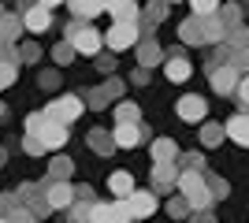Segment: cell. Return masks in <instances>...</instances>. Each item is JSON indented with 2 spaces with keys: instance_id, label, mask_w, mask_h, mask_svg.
Returning <instances> with one entry per match:
<instances>
[{
  "instance_id": "8d00e7d4",
  "label": "cell",
  "mask_w": 249,
  "mask_h": 223,
  "mask_svg": "<svg viewBox=\"0 0 249 223\" xmlns=\"http://www.w3.org/2000/svg\"><path fill=\"white\" fill-rule=\"evenodd\" d=\"M22 149H26V153H30V156H41V153H49V149H45L41 141L34 138V134H22Z\"/></svg>"
},
{
  "instance_id": "d6986e66",
  "label": "cell",
  "mask_w": 249,
  "mask_h": 223,
  "mask_svg": "<svg viewBox=\"0 0 249 223\" xmlns=\"http://www.w3.org/2000/svg\"><path fill=\"white\" fill-rule=\"evenodd\" d=\"M104 11L112 19H138V0H104Z\"/></svg>"
},
{
  "instance_id": "44dd1931",
  "label": "cell",
  "mask_w": 249,
  "mask_h": 223,
  "mask_svg": "<svg viewBox=\"0 0 249 223\" xmlns=\"http://www.w3.org/2000/svg\"><path fill=\"white\" fill-rule=\"evenodd\" d=\"M178 37L186 45H205V37H201V19L197 15H190V19L178 22Z\"/></svg>"
},
{
  "instance_id": "6da1fadb",
  "label": "cell",
  "mask_w": 249,
  "mask_h": 223,
  "mask_svg": "<svg viewBox=\"0 0 249 223\" xmlns=\"http://www.w3.org/2000/svg\"><path fill=\"white\" fill-rule=\"evenodd\" d=\"M175 190L182 193V197H186V205H190V208H212V193H208L205 171H194V168H178Z\"/></svg>"
},
{
  "instance_id": "f6af8a7d",
  "label": "cell",
  "mask_w": 249,
  "mask_h": 223,
  "mask_svg": "<svg viewBox=\"0 0 249 223\" xmlns=\"http://www.w3.org/2000/svg\"><path fill=\"white\" fill-rule=\"evenodd\" d=\"M4 164H8V153H4V149H0V168H4Z\"/></svg>"
},
{
  "instance_id": "83f0119b",
  "label": "cell",
  "mask_w": 249,
  "mask_h": 223,
  "mask_svg": "<svg viewBox=\"0 0 249 223\" xmlns=\"http://www.w3.org/2000/svg\"><path fill=\"white\" fill-rule=\"evenodd\" d=\"M74 175V164L67 156H52L49 160V179H71Z\"/></svg>"
},
{
  "instance_id": "7dc6e473",
  "label": "cell",
  "mask_w": 249,
  "mask_h": 223,
  "mask_svg": "<svg viewBox=\"0 0 249 223\" xmlns=\"http://www.w3.org/2000/svg\"><path fill=\"white\" fill-rule=\"evenodd\" d=\"M167 4H171V0H167Z\"/></svg>"
},
{
  "instance_id": "836d02e7",
  "label": "cell",
  "mask_w": 249,
  "mask_h": 223,
  "mask_svg": "<svg viewBox=\"0 0 249 223\" xmlns=\"http://www.w3.org/2000/svg\"><path fill=\"white\" fill-rule=\"evenodd\" d=\"M15 78H19V64H8V60H0V89L15 86Z\"/></svg>"
},
{
  "instance_id": "7a4b0ae2",
  "label": "cell",
  "mask_w": 249,
  "mask_h": 223,
  "mask_svg": "<svg viewBox=\"0 0 249 223\" xmlns=\"http://www.w3.org/2000/svg\"><path fill=\"white\" fill-rule=\"evenodd\" d=\"M63 37L71 41L74 56H97L104 49L101 34L89 26V19H71V22H67V30H63Z\"/></svg>"
},
{
  "instance_id": "7402d4cb",
  "label": "cell",
  "mask_w": 249,
  "mask_h": 223,
  "mask_svg": "<svg viewBox=\"0 0 249 223\" xmlns=\"http://www.w3.org/2000/svg\"><path fill=\"white\" fill-rule=\"evenodd\" d=\"M138 19H145V22H164L167 19V0H145V8H138Z\"/></svg>"
},
{
  "instance_id": "ac0fdd59",
  "label": "cell",
  "mask_w": 249,
  "mask_h": 223,
  "mask_svg": "<svg viewBox=\"0 0 249 223\" xmlns=\"http://www.w3.org/2000/svg\"><path fill=\"white\" fill-rule=\"evenodd\" d=\"M86 145L93 149L97 156H112V153H115V141H112V134H108L104 127L89 130V134H86Z\"/></svg>"
},
{
  "instance_id": "f546056e",
  "label": "cell",
  "mask_w": 249,
  "mask_h": 223,
  "mask_svg": "<svg viewBox=\"0 0 249 223\" xmlns=\"http://www.w3.org/2000/svg\"><path fill=\"white\" fill-rule=\"evenodd\" d=\"M52 60H56V64H60V67H67V64H71V60H74V49H71V41H67V37L52 45Z\"/></svg>"
},
{
  "instance_id": "ba28073f",
  "label": "cell",
  "mask_w": 249,
  "mask_h": 223,
  "mask_svg": "<svg viewBox=\"0 0 249 223\" xmlns=\"http://www.w3.org/2000/svg\"><path fill=\"white\" fill-rule=\"evenodd\" d=\"M108 134H112V141L119 149H134V145H142V141L149 138V127H142V119H138V123H115Z\"/></svg>"
},
{
  "instance_id": "ab89813d",
  "label": "cell",
  "mask_w": 249,
  "mask_h": 223,
  "mask_svg": "<svg viewBox=\"0 0 249 223\" xmlns=\"http://www.w3.org/2000/svg\"><path fill=\"white\" fill-rule=\"evenodd\" d=\"M37 82H41V89H56V86H60V74H56V71H41Z\"/></svg>"
},
{
  "instance_id": "4dcf8cb0",
  "label": "cell",
  "mask_w": 249,
  "mask_h": 223,
  "mask_svg": "<svg viewBox=\"0 0 249 223\" xmlns=\"http://www.w3.org/2000/svg\"><path fill=\"white\" fill-rule=\"evenodd\" d=\"M205 182H208V193H212V201H223V197L231 193V186L219 179V175H208V171H205Z\"/></svg>"
},
{
  "instance_id": "d4e9b609",
  "label": "cell",
  "mask_w": 249,
  "mask_h": 223,
  "mask_svg": "<svg viewBox=\"0 0 249 223\" xmlns=\"http://www.w3.org/2000/svg\"><path fill=\"white\" fill-rule=\"evenodd\" d=\"M149 156H153V160H175V156H178L175 138H156L153 149H149Z\"/></svg>"
},
{
  "instance_id": "9a60e30c",
  "label": "cell",
  "mask_w": 249,
  "mask_h": 223,
  "mask_svg": "<svg viewBox=\"0 0 249 223\" xmlns=\"http://www.w3.org/2000/svg\"><path fill=\"white\" fill-rule=\"evenodd\" d=\"M197 19H201V37H205V45H219V41H223L227 26H223V19H219L216 11H208V15H197Z\"/></svg>"
},
{
  "instance_id": "f35d334b",
  "label": "cell",
  "mask_w": 249,
  "mask_h": 223,
  "mask_svg": "<svg viewBox=\"0 0 249 223\" xmlns=\"http://www.w3.org/2000/svg\"><path fill=\"white\" fill-rule=\"evenodd\" d=\"M97 71L101 74H115V56H108V52H97Z\"/></svg>"
},
{
  "instance_id": "ffe728a7",
  "label": "cell",
  "mask_w": 249,
  "mask_h": 223,
  "mask_svg": "<svg viewBox=\"0 0 249 223\" xmlns=\"http://www.w3.org/2000/svg\"><path fill=\"white\" fill-rule=\"evenodd\" d=\"M67 8H71L74 19H93L104 11V0H67Z\"/></svg>"
},
{
  "instance_id": "7bdbcfd3",
  "label": "cell",
  "mask_w": 249,
  "mask_h": 223,
  "mask_svg": "<svg viewBox=\"0 0 249 223\" xmlns=\"http://www.w3.org/2000/svg\"><path fill=\"white\" fill-rule=\"evenodd\" d=\"M74 197H86V201H93V190H89V186H74Z\"/></svg>"
},
{
  "instance_id": "bcb514c9",
  "label": "cell",
  "mask_w": 249,
  "mask_h": 223,
  "mask_svg": "<svg viewBox=\"0 0 249 223\" xmlns=\"http://www.w3.org/2000/svg\"><path fill=\"white\" fill-rule=\"evenodd\" d=\"M0 119H4V104H0Z\"/></svg>"
},
{
  "instance_id": "5b68a950",
  "label": "cell",
  "mask_w": 249,
  "mask_h": 223,
  "mask_svg": "<svg viewBox=\"0 0 249 223\" xmlns=\"http://www.w3.org/2000/svg\"><path fill=\"white\" fill-rule=\"evenodd\" d=\"M82 93H71V97H52L49 108H45V116L56 119V123H74V119L82 116Z\"/></svg>"
},
{
  "instance_id": "e0dca14e",
  "label": "cell",
  "mask_w": 249,
  "mask_h": 223,
  "mask_svg": "<svg viewBox=\"0 0 249 223\" xmlns=\"http://www.w3.org/2000/svg\"><path fill=\"white\" fill-rule=\"evenodd\" d=\"M223 138H234L238 145H249V119H246V112H238V116H231L227 123H223Z\"/></svg>"
},
{
  "instance_id": "277c9868",
  "label": "cell",
  "mask_w": 249,
  "mask_h": 223,
  "mask_svg": "<svg viewBox=\"0 0 249 223\" xmlns=\"http://www.w3.org/2000/svg\"><path fill=\"white\" fill-rule=\"evenodd\" d=\"M86 108H93V112H101V108H108L112 101H119L123 97V78H115V74H104V86H97V89H86Z\"/></svg>"
},
{
  "instance_id": "603a6c76",
  "label": "cell",
  "mask_w": 249,
  "mask_h": 223,
  "mask_svg": "<svg viewBox=\"0 0 249 223\" xmlns=\"http://www.w3.org/2000/svg\"><path fill=\"white\" fill-rule=\"evenodd\" d=\"M108 190H112V197H126V193L134 190L130 171H112V175H108Z\"/></svg>"
},
{
  "instance_id": "4fadbf2b",
  "label": "cell",
  "mask_w": 249,
  "mask_h": 223,
  "mask_svg": "<svg viewBox=\"0 0 249 223\" xmlns=\"http://www.w3.org/2000/svg\"><path fill=\"white\" fill-rule=\"evenodd\" d=\"M164 74H167V82H186L190 74H194V64H190L186 56H178V52H164Z\"/></svg>"
},
{
  "instance_id": "d6a6232c",
  "label": "cell",
  "mask_w": 249,
  "mask_h": 223,
  "mask_svg": "<svg viewBox=\"0 0 249 223\" xmlns=\"http://www.w3.org/2000/svg\"><path fill=\"white\" fill-rule=\"evenodd\" d=\"M167 216H171V220H186V216H190V205H186L182 193H175V197L167 201Z\"/></svg>"
},
{
  "instance_id": "4316f807",
  "label": "cell",
  "mask_w": 249,
  "mask_h": 223,
  "mask_svg": "<svg viewBox=\"0 0 249 223\" xmlns=\"http://www.w3.org/2000/svg\"><path fill=\"white\" fill-rule=\"evenodd\" d=\"M142 119V108L134 101H115V123H138Z\"/></svg>"
},
{
  "instance_id": "ee69618b",
  "label": "cell",
  "mask_w": 249,
  "mask_h": 223,
  "mask_svg": "<svg viewBox=\"0 0 249 223\" xmlns=\"http://www.w3.org/2000/svg\"><path fill=\"white\" fill-rule=\"evenodd\" d=\"M37 4H45V8H60L63 0H37Z\"/></svg>"
},
{
  "instance_id": "b9f144b4",
  "label": "cell",
  "mask_w": 249,
  "mask_h": 223,
  "mask_svg": "<svg viewBox=\"0 0 249 223\" xmlns=\"http://www.w3.org/2000/svg\"><path fill=\"white\" fill-rule=\"evenodd\" d=\"M11 201H15V193H0V220H4V216H8Z\"/></svg>"
},
{
  "instance_id": "2e32d148",
  "label": "cell",
  "mask_w": 249,
  "mask_h": 223,
  "mask_svg": "<svg viewBox=\"0 0 249 223\" xmlns=\"http://www.w3.org/2000/svg\"><path fill=\"white\" fill-rule=\"evenodd\" d=\"M134 49H138V64L142 67H156L160 60H164V49L156 45V37H138Z\"/></svg>"
},
{
  "instance_id": "5bb4252c",
  "label": "cell",
  "mask_w": 249,
  "mask_h": 223,
  "mask_svg": "<svg viewBox=\"0 0 249 223\" xmlns=\"http://www.w3.org/2000/svg\"><path fill=\"white\" fill-rule=\"evenodd\" d=\"M126 208H130V216H134V220H145V216L156 212V193H149V190H130V193H126Z\"/></svg>"
},
{
  "instance_id": "52a82bcc",
  "label": "cell",
  "mask_w": 249,
  "mask_h": 223,
  "mask_svg": "<svg viewBox=\"0 0 249 223\" xmlns=\"http://www.w3.org/2000/svg\"><path fill=\"white\" fill-rule=\"evenodd\" d=\"M71 201H74V186L67 179H45V205H49V212L67 208Z\"/></svg>"
},
{
  "instance_id": "60d3db41",
  "label": "cell",
  "mask_w": 249,
  "mask_h": 223,
  "mask_svg": "<svg viewBox=\"0 0 249 223\" xmlns=\"http://www.w3.org/2000/svg\"><path fill=\"white\" fill-rule=\"evenodd\" d=\"M130 82H134V86H149V67H142V64H138V71L130 74Z\"/></svg>"
},
{
  "instance_id": "cb8c5ba5",
  "label": "cell",
  "mask_w": 249,
  "mask_h": 223,
  "mask_svg": "<svg viewBox=\"0 0 249 223\" xmlns=\"http://www.w3.org/2000/svg\"><path fill=\"white\" fill-rule=\"evenodd\" d=\"M201 123H205V127H201V145L205 149H216L219 141H223V123H212V119H201Z\"/></svg>"
},
{
  "instance_id": "1f68e13d",
  "label": "cell",
  "mask_w": 249,
  "mask_h": 223,
  "mask_svg": "<svg viewBox=\"0 0 249 223\" xmlns=\"http://www.w3.org/2000/svg\"><path fill=\"white\" fill-rule=\"evenodd\" d=\"M15 56H19V64H37V60H41V45L26 41V45H19V49H15Z\"/></svg>"
},
{
  "instance_id": "d590c367",
  "label": "cell",
  "mask_w": 249,
  "mask_h": 223,
  "mask_svg": "<svg viewBox=\"0 0 249 223\" xmlns=\"http://www.w3.org/2000/svg\"><path fill=\"white\" fill-rule=\"evenodd\" d=\"M41 123H45V112H30L22 127H26V134H34V138H37V130H41Z\"/></svg>"
},
{
  "instance_id": "9c48e42d",
  "label": "cell",
  "mask_w": 249,
  "mask_h": 223,
  "mask_svg": "<svg viewBox=\"0 0 249 223\" xmlns=\"http://www.w3.org/2000/svg\"><path fill=\"white\" fill-rule=\"evenodd\" d=\"M19 22H22L30 34H45V30L52 26V8H45V4H37V0H34L30 8L19 11Z\"/></svg>"
},
{
  "instance_id": "f1b7e54d",
  "label": "cell",
  "mask_w": 249,
  "mask_h": 223,
  "mask_svg": "<svg viewBox=\"0 0 249 223\" xmlns=\"http://www.w3.org/2000/svg\"><path fill=\"white\" fill-rule=\"evenodd\" d=\"M242 8H246V4H227V8H216V15L223 19V26L231 30V26H238V22H242Z\"/></svg>"
},
{
  "instance_id": "74e56055",
  "label": "cell",
  "mask_w": 249,
  "mask_h": 223,
  "mask_svg": "<svg viewBox=\"0 0 249 223\" xmlns=\"http://www.w3.org/2000/svg\"><path fill=\"white\" fill-rule=\"evenodd\" d=\"M190 8H194V15H208L219 8V0H190Z\"/></svg>"
},
{
  "instance_id": "e575fe53",
  "label": "cell",
  "mask_w": 249,
  "mask_h": 223,
  "mask_svg": "<svg viewBox=\"0 0 249 223\" xmlns=\"http://www.w3.org/2000/svg\"><path fill=\"white\" fill-rule=\"evenodd\" d=\"M175 164H178V168L205 171V156H201V153H178V156H175Z\"/></svg>"
},
{
  "instance_id": "8fae6325",
  "label": "cell",
  "mask_w": 249,
  "mask_h": 223,
  "mask_svg": "<svg viewBox=\"0 0 249 223\" xmlns=\"http://www.w3.org/2000/svg\"><path fill=\"white\" fill-rule=\"evenodd\" d=\"M175 112H178V119H182V123H201V119L208 116V101H205L201 93H186V97L175 104Z\"/></svg>"
},
{
  "instance_id": "7c38bea8",
  "label": "cell",
  "mask_w": 249,
  "mask_h": 223,
  "mask_svg": "<svg viewBox=\"0 0 249 223\" xmlns=\"http://www.w3.org/2000/svg\"><path fill=\"white\" fill-rule=\"evenodd\" d=\"M37 141H41L45 149H63L67 145V123H56V119L45 116L41 130H37Z\"/></svg>"
},
{
  "instance_id": "3957f363",
  "label": "cell",
  "mask_w": 249,
  "mask_h": 223,
  "mask_svg": "<svg viewBox=\"0 0 249 223\" xmlns=\"http://www.w3.org/2000/svg\"><path fill=\"white\" fill-rule=\"evenodd\" d=\"M101 41L112 49V52H126V49H134L138 41V22L134 19H112V30L101 34Z\"/></svg>"
},
{
  "instance_id": "8992f818",
  "label": "cell",
  "mask_w": 249,
  "mask_h": 223,
  "mask_svg": "<svg viewBox=\"0 0 249 223\" xmlns=\"http://www.w3.org/2000/svg\"><path fill=\"white\" fill-rule=\"evenodd\" d=\"M15 201L26 205L34 220H45V216H49V205H45V182H22L19 190H15Z\"/></svg>"
},
{
  "instance_id": "484cf974",
  "label": "cell",
  "mask_w": 249,
  "mask_h": 223,
  "mask_svg": "<svg viewBox=\"0 0 249 223\" xmlns=\"http://www.w3.org/2000/svg\"><path fill=\"white\" fill-rule=\"evenodd\" d=\"M19 34H22L19 15H8V11H0V37H4V41H15Z\"/></svg>"
},
{
  "instance_id": "30bf717a",
  "label": "cell",
  "mask_w": 249,
  "mask_h": 223,
  "mask_svg": "<svg viewBox=\"0 0 249 223\" xmlns=\"http://www.w3.org/2000/svg\"><path fill=\"white\" fill-rule=\"evenodd\" d=\"M178 179V164L175 160H153V190L156 193H171Z\"/></svg>"
}]
</instances>
